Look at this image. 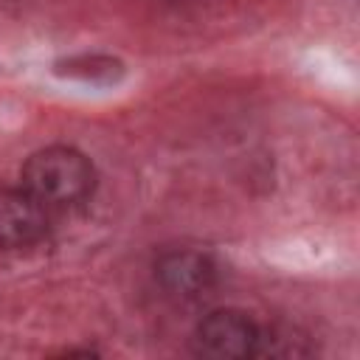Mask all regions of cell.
I'll use <instances>...</instances> for the list:
<instances>
[{
	"mask_svg": "<svg viewBox=\"0 0 360 360\" xmlns=\"http://www.w3.org/2000/svg\"><path fill=\"white\" fill-rule=\"evenodd\" d=\"M20 186L31 191L51 214L76 211L90 202L96 191V166L84 152L53 143L25 160Z\"/></svg>",
	"mask_w": 360,
	"mask_h": 360,
	"instance_id": "6da1fadb",
	"label": "cell"
},
{
	"mask_svg": "<svg viewBox=\"0 0 360 360\" xmlns=\"http://www.w3.org/2000/svg\"><path fill=\"white\" fill-rule=\"evenodd\" d=\"M262 326L242 309H214L208 312L191 338V346L200 357L214 360H239V357H256L259 352Z\"/></svg>",
	"mask_w": 360,
	"mask_h": 360,
	"instance_id": "7a4b0ae2",
	"label": "cell"
},
{
	"mask_svg": "<svg viewBox=\"0 0 360 360\" xmlns=\"http://www.w3.org/2000/svg\"><path fill=\"white\" fill-rule=\"evenodd\" d=\"M155 278L169 298L191 304L211 295V290L219 281V267L208 253L183 248V250H169L158 259Z\"/></svg>",
	"mask_w": 360,
	"mask_h": 360,
	"instance_id": "3957f363",
	"label": "cell"
},
{
	"mask_svg": "<svg viewBox=\"0 0 360 360\" xmlns=\"http://www.w3.org/2000/svg\"><path fill=\"white\" fill-rule=\"evenodd\" d=\"M51 211L22 186L0 188V248L25 250L48 236Z\"/></svg>",
	"mask_w": 360,
	"mask_h": 360,
	"instance_id": "277c9868",
	"label": "cell"
},
{
	"mask_svg": "<svg viewBox=\"0 0 360 360\" xmlns=\"http://www.w3.org/2000/svg\"><path fill=\"white\" fill-rule=\"evenodd\" d=\"M53 73L70 82H82L90 87H112L124 79L127 68L121 59L110 53H73L53 62Z\"/></svg>",
	"mask_w": 360,
	"mask_h": 360,
	"instance_id": "5b68a950",
	"label": "cell"
}]
</instances>
